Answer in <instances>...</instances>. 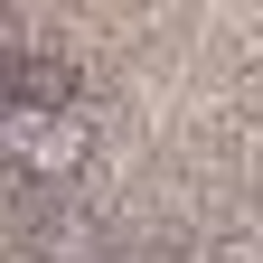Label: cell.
<instances>
[{
    "mask_svg": "<svg viewBox=\"0 0 263 263\" xmlns=\"http://www.w3.org/2000/svg\"><path fill=\"white\" fill-rule=\"evenodd\" d=\"M94 132L76 104H38V94H0V160H19L28 179H76Z\"/></svg>",
    "mask_w": 263,
    "mask_h": 263,
    "instance_id": "6da1fadb",
    "label": "cell"
}]
</instances>
